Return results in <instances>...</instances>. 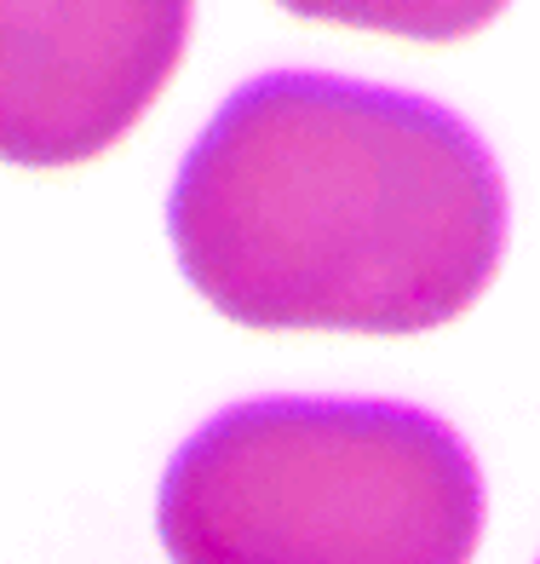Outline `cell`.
<instances>
[{"mask_svg": "<svg viewBox=\"0 0 540 564\" xmlns=\"http://www.w3.org/2000/svg\"><path fill=\"white\" fill-rule=\"evenodd\" d=\"M167 230L185 282L242 328L426 335L495 282L506 185L431 98L271 69L201 127Z\"/></svg>", "mask_w": 540, "mask_h": 564, "instance_id": "6da1fadb", "label": "cell"}, {"mask_svg": "<svg viewBox=\"0 0 540 564\" xmlns=\"http://www.w3.org/2000/svg\"><path fill=\"white\" fill-rule=\"evenodd\" d=\"M156 535L173 564H472L483 478L426 409L260 398L167 460Z\"/></svg>", "mask_w": 540, "mask_h": 564, "instance_id": "7a4b0ae2", "label": "cell"}, {"mask_svg": "<svg viewBox=\"0 0 540 564\" xmlns=\"http://www.w3.org/2000/svg\"><path fill=\"white\" fill-rule=\"evenodd\" d=\"M190 0H0V162L81 167L173 82Z\"/></svg>", "mask_w": 540, "mask_h": 564, "instance_id": "3957f363", "label": "cell"}, {"mask_svg": "<svg viewBox=\"0 0 540 564\" xmlns=\"http://www.w3.org/2000/svg\"><path fill=\"white\" fill-rule=\"evenodd\" d=\"M276 7L305 23H340V30L443 46V41H466L483 23H495L506 12V0H276Z\"/></svg>", "mask_w": 540, "mask_h": 564, "instance_id": "277c9868", "label": "cell"}]
</instances>
